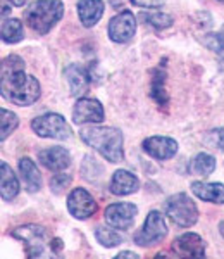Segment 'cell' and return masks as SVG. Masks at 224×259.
<instances>
[{
    "label": "cell",
    "mask_w": 224,
    "mask_h": 259,
    "mask_svg": "<svg viewBox=\"0 0 224 259\" xmlns=\"http://www.w3.org/2000/svg\"><path fill=\"white\" fill-rule=\"evenodd\" d=\"M0 85L4 97L18 106H31L40 97L38 81L24 73V62L18 56H9L2 61Z\"/></svg>",
    "instance_id": "6da1fadb"
},
{
    "label": "cell",
    "mask_w": 224,
    "mask_h": 259,
    "mask_svg": "<svg viewBox=\"0 0 224 259\" xmlns=\"http://www.w3.org/2000/svg\"><path fill=\"white\" fill-rule=\"evenodd\" d=\"M85 144L100 152L107 161L121 162L124 159L123 154V135L118 128L110 126H88L80 132Z\"/></svg>",
    "instance_id": "7a4b0ae2"
},
{
    "label": "cell",
    "mask_w": 224,
    "mask_h": 259,
    "mask_svg": "<svg viewBox=\"0 0 224 259\" xmlns=\"http://www.w3.org/2000/svg\"><path fill=\"white\" fill-rule=\"evenodd\" d=\"M64 16V4L61 0H38L33 2L24 12V21L31 30L45 35L57 24Z\"/></svg>",
    "instance_id": "3957f363"
},
{
    "label": "cell",
    "mask_w": 224,
    "mask_h": 259,
    "mask_svg": "<svg viewBox=\"0 0 224 259\" xmlns=\"http://www.w3.org/2000/svg\"><path fill=\"white\" fill-rule=\"evenodd\" d=\"M165 212L178 227H192L198 220V209L186 194H174L165 202Z\"/></svg>",
    "instance_id": "277c9868"
},
{
    "label": "cell",
    "mask_w": 224,
    "mask_h": 259,
    "mask_svg": "<svg viewBox=\"0 0 224 259\" xmlns=\"http://www.w3.org/2000/svg\"><path fill=\"white\" fill-rule=\"evenodd\" d=\"M16 239H19L26 247L28 257H38L43 256L45 247L48 242V233L45 228L38 227V225H24L12 232Z\"/></svg>",
    "instance_id": "5b68a950"
},
{
    "label": "cell",
    "mask_w": 224,
    "mask_h": 259,
    "mask_svg": "<svg viewBox=\"0 0 224 259\" xmlns=\"http://www.w3.org/2000/svg\"><path fill=\"white\" fill-rule=\"evenodd\" d=\"M31 128L35 130L36 135L43 137V139H59L66 140L71 135V128L66 123V119L61 114H43L33 119Z\"/></svg>",
    "instance_id": "8992f818"
},
{
    "label": "cell",
    "mask_w": 224,
    "mask_h": 259,
    "mask_svg": "<svg viewBox=\"0 0 224 259\" xmlns=\"http://www.w3.org/2000/svg\"><path fill=\"white\" fill-rule=\"evenodd\" d=\"M167 235V227H165V221L159 211H150L145 220L143 230L135 235V242L142 247L147 245L159 244L160 240H164V237Z\"/></svg>",
    "instance_id": "52a82bcc"
},
{
    "label": "cell",
    "mask_w": 224,
    "mask_h": 259,
    "mask_svg": "<svg viewBox=\"0 0 224 259\" xmlns=\"http://www.w3.org/2000/svg\"><path fill=\"white\" fill-rule=\"evenodd\" d=\"M136 19L131 11H123L116 14L109 23V38L116 44H126L135 36Z\"/></svg>",
    "instance_id": "ba28073f"
},
{
    "label": "cell",
    "mask_w": 224,
    "mask_h": 259,
    "mask_svg": "<svg viewBox=\"0 0 224 259\" xmlns=\"http://www.w3.org/2000/svg\"><path fill=\"white\" fill-rule=\"evenodd\" d=\"M138 209L131 202L110 204L105 209V221L116 230H128L135 223V216Z\"/></svg>",
    "instance_id": "9c48e42d"
},
{
    "label": "cell",
    "mask_w": 224,
    "mask_h": 259,
    "mask_svg": "<svg viewBox=\"0 0 224 259\" xmlns=\"http://www.w3.org/2000/svg\"><path fill=\"white\" fill-rule=\"evenodd\" d=\"M68 209L78 220H86L97 212V202L85 189H74L68 197Z\"/></svg>",
    "instance_id": "30bf717a"
},
{
    "label": "cell",
    "mask_w": 224,
    "mask_h": 259,
    "mask_svg": "<svg viewBox=\"0 0 224 259\" xmlns=\"http://www.w3.org/2000/svg\"><path fill=\"white\" fill-rule=\"evenodd\" d=\"M103 107L98 100L83 97L76 102L73 111V121L76 124L83 123H100L103 121Z\"/></svg>",
    "instance_id": "8fae6325"
},
{
    "label": "cell",
    "mask_w": 224,
    "mask_h": 259,
    "mask_svg": "<svg viewBox=\"0 0 224 259\" xmlns=\"http://www.w3.org/2000/svg\"><path fill=\"white\" fill-rule=\"evenodd\" d=\"M173 250L181 257H202L205 254V242L197 233H185L173 242Z\"/></svg>",
    "instance_id": "7c38bea8"
},
{
    "label": "cell",
    "mask_w": 224,
    "mask_h": 259,
    "mask_svg": "<svg viewBox=\"0 0 224 259\" xmlns=\"http://www.w3.org/2000/svg\"><path fill=\"white\" fill-rule=\"evenodd\" d=\"M143 150L153 159L165 161L171 159L178 152V144L176 140L169 139V137H150L143 142Z\"/></svg>",
    "instance_id": "4fadbf2b"
},
{
    "label": "cell",
    "mask_w": 224,
    "mask_h": 259,
    "mask_svg": "<svg viewBox=\"0 0 224 259\" xmlns=\"http://www.w3.org/2000/svg\"><path fill=\"white\" fill-rule=\"evenodd\" d=\"M38 159L45 168H48L50 171H62L71 164V156L62 147H48L40 150Z\"/></svg>",
    "instance_id": "5bb4252c"
},
{
    "label": "cell",
    "mask_w": 224,
    "mask_h": 259,
    "mask_svg": "<svg viewBox=\"0 0 224 259\" xmlns=\"http://www.w3.org/2000/svg\"><path fill=\"white\" fill-rule=\"evenodd\" d=\"M64 76L68 80L69 87H71V94L73 95H81L88 90L90 87V74L83 66L78 64H71L64 69Z\"/></svg>",
    "instance_id": "9a60e30c"
},
{
    "label": "cell",
    "mask_w": 224,
    "mask_h": 259,
    "mask_svg": "<svg viewBox=\"0 0 224 259\" xmlns=\"http://www.w3.org/2000/svg\"><path fill=\"white\" fill-rule=\"evenodd\" d=\"M103 2L102 0H80L78 2V14L83 26L92 28L100 21L103 14Z\"/></svg>",
    "instance_id": "2e32d148"
},
{
    "label": "cell",
    "mask_w": 224,
    "mask_h": 259,
    "mask_svg": "<svg viewBox=\"0 0 224 259\" xmlns=\"http://www.w3.org/2000/svg\"><path fill=\"white\" fill-rule=\"evenodd\" d=\"M138 187H140L138 178L126 169L116 171L110 182V192L116 195H130L133 192L138 190Z\"/></svg>",
    "instance_id": "e0dca14e"
},
{
    "label": "cell",
    "mask_w": 224,
    "mask_h": 259,
    "mask_svg": "<svg viewBox=\"0 0 224 259\" xmlns=\"http://www.w3.org/2000/svg\"><path fill=\"white\" fill-rule=\"evenodd\" d=\"M192 192L198 199L214 204H224V185L222 183H192Z\"/></svg>",
    "instance_id": "ac0fdd59"
},
{
    "label": "cell",
    "mask_w": 224,
    "mask_h": 259,
    "mask_svg": "<svg viewBox=\"0 0 224 259\" xmlns=\"http://www.w3.org/2000/svg\"><path fill=\"white\" fill-rule=\"evenodd\" d=\"M19 173L23 177L24 183H26V189L30 192H38L41 189V175L31 159L23 157L19 161Z\"/></svg>",
    "instance_id": "d6986e66"
},
{
    "label": "cell",
    "mask_w": 224,
    "mask_h": 259,
    "mask_svg": "<svg viewBox=\"0 0 224 259\" xmlns=\"http://www.w3.org/2000/svg\"><path fill=\"white\" fill-rule=\"evenodd\" d=\"M2 169V185H0V192H2V199L4 200H12L16 195L19 194V182L16 178L14 171L9 168L6 161H2L0 164Z\"/></svg>",
    "instance_id": "ffe728a7"
},
{
    "label": "cell",
    "mask_w": 224,
    "mask_h": 259,
    "mask_svg": "<svg viewBox=\"0 0 224 259\" xmlns=\"http://www.w3.org/2000/svg\"><path fill=\"white\" fill-rule=\"evenodd\" d=\"M190 173L197 175V177H207L215 169V159L210 154L200 152L193 157L192 162H190Z\"/></svg>",
    "instance_id": "44dd1931"
},
{
    "label": "cell",
    "mask_w": 224,
    "mask_h": 259,
    "mask_svg": "<svg viewBox=\"0 0 224 259\" xmlns=\"http://www.w3.org/2000/svg\"><path fill=\"white\" fill-rule=\"evenodd\" d=\"M24 30L19 19H4L2 21V38L7 44H18L23 40Z\"/></svg>",
    "instance_id": "7402d4cb"
},
{
    "label": "cell",
    "mask_w": 224,
    "mask_h": 259,
    "mask_svg": "<svg viewBox=\"0 0 224 259\" xmlns=\"http://www.w3.org/2000/svg\"><path fill=\"white\" fill-rule=\"evenodd\" d=\"M142 19L150 26L157 28V30H162L173 24V18L160 11H152V12H142Z\"/></svg>",
    "instance_id": "603a6c76"
},
{
    "label": "cell",
    "mask_w": 224,
    "mask_h": 259,
    "mask_svg": "<svg viewBox=\"0 0 224 259\" xmlns=\"http://www.w3.org/2000/svg\"><path fill=\"white\" fill-rule=\"evenodd\" d=\"M95 237H97V240L100 242L102 245H105V247H116V245H119L123 242V237L119 235L118 232H114V230H110V228H105V227L97 228Z\"/></svg>",
    "instance_id": "cb8c5ba5"
},
{
    "label": "cell",
    "mask_w": 224,
    "mask_h": 259,
    "mask_svg": "<svg viewBox=\"0 0 224 259\" xmlns=\"http://www.w3.org/2000/svg\"><path fill=\"white\" fill-rule=\"evenodd\" d=\"M0 114H2V137L0 139L6 140L7 137L18 128L19 124V119L18 116L14 114L12 111H7V109H0Z\"/></svg>",
    "instance_id": "d4e9b609"
},
{
    "label": "cell",
    "mask_w": 224,
    "mask_h": 259,
    "mask_svg": "<svg viewBox=\"0 0 224 259\" xmlns=\"http://www.w3.org/2000/svg\"><path fill=\"white\" fill-rule=\"evenodd\" d=\"M152 97L155 99L159 104L167 102V95H165V92H164V76H160L159 69L155 71L153 80H152Z\"/></svg>",
    "instance_id": "484cf974"
},
{
    "label": "cell",
    "mask_w": 224,
    "mask_h": 259,
    "mask_svg": "<svg viewBox=\"0 0 224 259\" xmlns=\"http://www.w3.org/2000/svg\"><path fill=\"white\" fill-rule=\"evenodd\" d=\"M204 44L210 50H215L219 54H224V31L215 33V35H207L204 38Z\"/></svg>",
    "instance_id": "4316f807"
},
{
    "label": "cell",
    "mask_w": 224,
    "mask_h": 259,
    "mask_svg": "<svg viewBox=\"0 0 224 259\" xmlns=\"http://www.w3.org/2000/svg\"><path fill=\"white\" fill-rule=\"evenodd\" d=\"M207 142H209L212 147L219 149L221 152H224V130L217 128V130L209 132V135H207Z\"/></svg>",
    "instance_id": "83f0119b"
},
{
    "label": "cell",
    "mask_w": 224,
    "mask_h": 259,
    "mask_svg": "<svg viewBox=\"0 0 224 259\" xmlns=\"http://www.w3.org/2000/svg\"><path fill=\"white\" fill-rule=\"evenodd\" d=\"M69 183H71V177H68V175H55V177H52L50 180V187L53 192L64 190Z\"/></svg>",
    "instance_id": "f1b7e54d"
},
{
    "label": "cell",
    "mask_w": 224,
    "mask_h": 259,
    "mask_svg": "<svg viewBox=\"0 0 224 259\" xmlns=\"http://www.w3.org/2000/svg\"><path fill=\"white\" fill-rule=\"evenodd\" d=\"M131 2L138 7H160L164 0H131Z\"/></svg>",
    "instance_id": "f546056e"
},
{
    "label": "cell",
    "mask_w": 224,
    "mask_h": 259,
    "mask_svg": "<svg viewBox=\"0 0 224 259\" xmlns=\"http://www.w3.org/2000/svg\"><path fill=\"white\" fill-rule=\"evenodd\" d=\"M9 2L12 4V6H18V7H21V6H24V4H26L28 0H9Z\"/></svg>",
    "instance_id": "4dcf8cb0"
},
{
    "label": "cell",
    "mask_w": 224,
    "mask_h": 259,
    "mask_svg": "<svg viewBox=\"0 0 224 259\" xmlns=\"http://www.w3.org/2000/svg\"><path fill=\"white\" fill-rule=\"evenodd\" d=\"M118 257H138L135 252H119Z\"/></svg>",
    "instance_id": "1f68e13d"
},
{
    "label": "cell",
    "mask_w": 224,
    "mask_h": 259,
    "mask_svg": "<svg viewBox=\"0 0 224 259\" xmlns=\"http://www.w3.org/2000/svg\"><path fill=\"white\" fill-rule=\"evenodd\" d=\"M123 4V0H110V6L112 7H119Z\"/></svg>",
    "instance_id": "d6a6232c"
},
{
    "label": "cell",
    "mask_w": 224,
    "mask_h": 259,
    "mask_svg": "<svg viewBox=\"0 0 224 259\" xmlns=\"http://www.w3.org/2000/svg\"><path fill=\"white\" fill-rule=\"evenodd\" d=\"M219 232H221V235L224 237V221H222L221 225H219Z\"/></svg>",
    "instance_id": "836d02e7"
},
{
    "label": "cell",
    "mask_w": 224,
    "mask_h": 259,
    "mask_svg": "<svg viewBox=\"0 0 224 259\" xmlns=\"http://www.w3.org/2000/svg\"><path fill=\"white\" fill-rule=\"evenodd\" d=\"M219 2H224V0H219Z\"/></svg>",
    "instance_id": "e575fe53"
}]
</instances>
